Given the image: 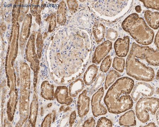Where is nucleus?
I'll return each mask as SVG.
<instances>
[{"mask_svg":"<svg viewBox=\"0 0 159 127\" xmlns=\"http://www.w3.org/2000/svg\"><path fill=\"white\" fill-rule=\"evenodd\" d=\"M159 108V99L157 98H142L136 105V113L137 117L143 123H147L150 119L148 111L152 115H155Z\"/></svg>","mask_w":159,"mask_h":127,"instance_id":"obj_4","label":"nucleus"},{"mask_svg":"<svg viewBox=\"0 0 159 127\" xmlns=\"http://www.w3.org/2000/svg\"><path fill=\"white\" fill-rule=\"evenodd\" d=\"M156 80H159V70H158L157 74H156Z\"/></svg>","mask_w":159,"mask_h":127,"instance_id":"obj_30","label":"nucleus"},{"mask_svg":"<svg viewBox=\"0 0 159 127\" xmlns=\"http://www.w3.org/2000/svg\"><path fill=\"white\" fill-rule=\"evenodd\" d=\"M112 42L107 40L97 47L94 53L92 63L98 64L109 54L112 48Z\"/></svg>","mask_w":159,"mask_h":127,"instance_id":"obj_7","label":"nucleus"},{"mask_svg":"<svg viewBox=\"0 0 159 127\" xmlns=\"http://www.w3.org/2000/svg\"><path fill=\"white\" fill-rule=\"evenodd\" d=\"M119 123L120 126H134L136 125L135 115L134 111L130 110L120 116Z\"/></svg>","mask_w":159,"mask_h":127,"instance_id":"obj_11","label":"nucleus"},{"mask_svg":"<svg viewBox=\"0 0 159 127\" xmlns=\"http://www.w3.org/2000/svg\"><path fill=\"white\" fill-rule=\"evenodd\" d=\"M130 39L129 36L119 38L115 42L114 47L116 55L119 57H126L129 52Z\"/></svg>","mask_w":159,"mask_h":127,"instance_id":"obj_8","label":"nucleus"},{"mask_svg":"<svg viewBox=\"0 0 159 127\" xmlns=\"http://www.w3.org/2000/svg\"><path fill=\"white\" fill-rule=\"evenodd\" d=\"M120 77V74L116 71L114 70H110L107 76L105 81V90H107L110 85L113 84L117 79Z\"/></svg>","mask_w":159,"mask_h":127,"instance_id":"obj_16","label":"nucleus"},{"mask_svg":"<svg viewBox=\"0 0 159 127\" xmlns=\"http://www.w3.org/2000/svg\"><path fill=\"white\" fill-rule=\"evenodd\" d=\"M112 61V58L110 55L107 56L102 60L100 67V70L102 72H107L111 67Z\"/></svg>","mask_w":159,"mask_h":127,"instance_id":"obj_18","label":"nucleus"},{"mask_svg":"<svg viewBox=\"0 0 159 127\" xmlns=\"http://www.w3.org/2000/svg\"><path fill=\"white\" fill-rule=\"evenodd\" d=\"M145 58L148 64L153 66H159V50H155L147 46L145 53Z\"/></svg>","mask_w":159,"mask_h":127,"instance_id":"obj_12","label":"nucleus"},{"mask_svg":"<svg viewBox=\"0 0 159 127\" xmlns=\"http://www.w3.org/2000/svg\"><path fill=\"white\" fill-rule=\"evenodd\" d=\"M43 95L46 98L52 99L53 98V89L51 86L46 84L43 88Z\"/></svg>","mask_w":159,"mask_h":127,"instance_id":"obj_22","label":"nucleus"},{"mask_svg":"<svg viewBox=\"0 0 159 127\" xmlns=\"http://www.w3.org/2000/svg\"><path fill=\"white\" fill-rule=\"evenodd\" d=\"M56 96L58 100L61 103L70 104L72 101L68 97L67 88L66 87H58L56 91Z\"/></svg>","mask_w":159,"mask_h":127,"instance_id":"obj_15","label":"nucleus"},{"mask_svg":"<svg viewBox=\"0 0 159 127\" xmlns=\"http://www.w3.org/2000/svg\"><path fill=\"white\" fill-rule=\"evenodd\" d=\"M88 91L86 90L80 95L78 102V113L80 117L86 116L89 110L90 98L87 95Z\"/></svg>","mask_w":159,"mask_h":127,"instance_id":"obj_9","label":"nucleus"},{"mask_svg":"<svg viewBox=\"0 0 159 127\" xmlns=\"http://www.w3.org/2000/svg\"><path fill=\"white\" fill-rule=\"evenodd\" d=\"M159 12L146 11L144 14L145 18L149 26L154 29L159 28Z\"/></svg>","mask_w":159,"mask_h":127,"instance_id":"obj_14","label":"nucleus"},{"mask_svg":"<svg viewBox=\"0 0 159 127\" xmlns=\"http://www.w3.org/2000/svg\"><path fill=\"white\" fill-rule=\"evenodd\" d=\"M106 33V27L102 22L97 21L94 24L92 33L93 39L97 43L101 42L103 40Z\"/></svg>","mask_w":159,"mask_h":127,"instance_id":"obj_10","label":"nucleus"},{"mask_svg":"<svg viewBox=\"0 0 159 127\" xmlns=\"http://www.w3.org/2000/svg\"><path fill=\"white\" fill-rule=\"evenodd\" d=\"M122 26L138 44L148 45L152 43L154 33L137 14H132L126 18L122 22Z\"/></svg>","mask_w":159,"mask_h":127,"instance_id":"obj_3","label":"nucleus"},{"mask_svg":"<svg viewBox=\"0 0 159 127\" xmlns=\"http://www.w3.org/2000/svg\"><path fill=\"white\" fill-rule=\"evenodd\" d=\"M147 46H141L133 43L127 57V74L138 80L150 82L155 77L154 71L148 64L145 53Z\"/></svg>","mask_w":159,"mask_h":127,"instance_id":"obj_2","label":"nucleus"},{"mask_svg":"<svg viewBox=\"0 0 159 127\" xmlns=\"http://www.w3.org/2000/svg\"><path fill=\"white\" fill-rule=\"evenodd\" d=\"M112 126L111 121L105 117H102L99 119L96 126L97 127H110Z\"/></svg>","mask_w":159,"mask_h":127,"instance_id":"obj_20","label":"nucleus"},{"mask_svg":"<svg viewBox=\"0 0 159 127\" xmlns=\"http://www.w3.org/2000/svg\"><path fill=\"white\" fill-rule=\"evenodd\" d=\"M125 65V59L124 58L115 57L112 64V67L120 72H124Z\"/></svg>","mask_w":159,"mask_h":127,"instance_id":"obj_17","label":"nucleus"},{"mask_svg":"<svg viewBox=\"0 0 159 127\" xmlns=\"http://www.w3.org/2000/svg\"><path fill=\"white\" fill-rule=\"evenodd\" d=\"M135 10L138 13H140L142 11V7L139 6H137L135 7Z\"/></svg>","mask_w":159,"mask_h":127,"instance_id":"obj_27","label":"nucleus"},{"mask_svg":"<svg viewBox=\"0 0 159 127\" xmlns=\"http://www.w3.org/2000/svg\"><path fill=\"white\" fill-rule=\"evenodd\" d=\"M144 6L147 8L156 9L159 11V6L158 0L157 1H142Z\"/></svg>","mask_w":159,"mask_h":127,"instance_id":"obj_21","label":"nucleus"},{"mask_svg":"<svg viewBox=\"0 0 159 127\" xmlns=\"http://www.w3.org/2000/svg\"><path fill=\"white\" fill-rule=\"evenodd\" d=\"M98 68L94 64L90 65L84 76V81L87 85H90L94 82L98 73Z\"/></svg>","mask_w":159,"mask_h":127,"instance_id":"obj_13","label":"nucleus"},{"mask_svg":"<svg viewBox=\"0 0 159 127\" xmlns=\"http://www.w3.org/2000/svg\"><path fill=\"white\" fill-rule=\"evenodd\" d=\"M104 94V88L102 87L99 89L92 96L91 100L92 111L93 116L95 117L104 115L107 113L106 108L101 103Z\"/></svg>","mask_w":159,"mask_h":127,"instance_id":"obj_6","label":"nucleus"},{"mask_svg":"<svg viewBox=\"0 0 159 127\" xmlns=\"http://www.w3.org/2000/svg\"><path fill=\"white\" fill-rule=\"evenodd\" d=\"M105 78V75L104 73H99L98 76H97L95 82L93 87H92L91 91H90V93L92 94L94 92V91L98 90L104 82Z\"/></svg>","mask_w":159,"mask_h":127,"instance_id":"obj_19","label":"nucleus"},{"mask_svg":"<svg viewBox=\"0 0 159 127\" xmlns=\"http://www.w3.org/2000/svg\"><path fill=\"white\" fill-rule=\"evenodd\" d=\"M159 33L158 31L156 35L155 40V44L158 50H159Z\"/></svg>","mask_w":159,"mask_h":127,"instance_id":"obj_26","label":"nucleus"},{"mask_svg":"<svg viewBox=\"0 0 159 127\" xmlns=\"http://www.w3.org/2000/svg\"><path fill=\"white\" fill-rule=\"evenodd\" d=\"M95 125V120L93 117L89 118L84 123L83 126L84 127H94Z\"/></svg>","mask_w":159,"mask_h":127,"instance_id":"obj_24","label":"nucleus"},{"mask_svg":"<svg viewBox=\"0 0 159 127\" xmlns=\"http://www.w3.org/2000/svg\"><path fill=\"white\" fill-rule=\"evenodd\" d=\"M154 91V88L149 84L144 82H139L134 86L131 97L133 100L136 102L141 98L151 97Z\"/></svg>","mask_w":159,"mask_h":127,"instance_id":"obj_5","label":"nucleus"},{"mask_svg":"<svg viewBox=\"0 0 159 127\" xmlns=\"http://www.w3.org/2000/svg\"><path fill=\"white\" fill-rule=\"evenodd\" d=\"M134 86V81L129 77L118 79L106 94L104 101L110 113L119 114L131 108L133 101L129 94Z\"/></svg>","mask_w":159,"mask_h":127,"instance_id":"obj_1","label":"nucleus"},{"mask_svg":"<svg viewBox=\"0 0 159 127\" xmlns=\"http://www.w3.org/2000/svg\"><path fill=\"white\" fill-rule=\"evenodd\" d=\"M76 113L75 111H74L72 113L70 116V125H72L74 123V121H75L76 118Z\"/></svg>","mask_w":159,"mask_h":127,"instance_id":"obj_25","label":"nucleus"},{"mask_svg":"<svg viewBox=\"0 0 159 127\" xmlns=\"http://www.w3.org/2000/svg\"><path fill=\"white\" fill-rule=\"evenodd\" d=\"M118 36V34L116 30L112 28H109L107 30L106 36L107 39L112 41L116 40Z\"/></svg>","mask_w":159,"mask_h":127,"instance_id":"obj_23","label":"nucleus"},{"mask_svg":"<svg viewBox=\"0 0 159 127\" xmlns=\"http://www.w3.org/2000/svg\"><path fill=\"white\" fill-rule=\"evenodd\" d=\"M156 118L157 119V123L159 124V122H158V119H159V111L158 110L157 114H156Z\"/></svg>","mask_w":159,"mask_h":127,"instance_id":"obj_29","label":"nucleus"},{"mask_svg":"<svg viewBox=\"0 0 159 127\" xmlns=\"http://www.w3.org/2000/svg\"><path fill=\"white\" fill-rule=\"evenodd\" d=\"M144 127H156L155 124L154 123H150L144 126Z\"/></svg>","mask_w":159,"mask_h":127,"instance_id":"obj_28","label":"nucleus"}]
</instances>
